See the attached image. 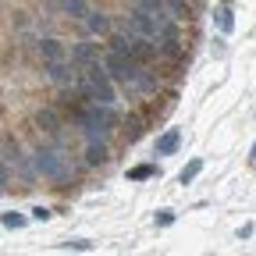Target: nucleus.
<instances>
[{
  "label": "nucleus",
  "mask_w": 256,
  "mask_h": 256,
  "mask_svg": "<svg viewBox=\"0 0 256 256\" xmlns=\"http://www.w3.org/2000/svg\"><path fill=\"white\" fill-rule=\"evenodd\" d=\"M136 4H139V8H146V11H153V14H156V11H168V8H171V0H136Z\"/></svg>",
  "instance_id": "16"
},
{
  "label": "nucleus",
  "mask_w": 256,
  "mask_h": 256,
  "mask_svg": "<svg viewBox=\"0 0 256 256\" xmlns=\"http://www.w3.org/2000/svg\"><path fill=\"white\" fill-rule=\"evenodd\" d=\"M249 160H256V142H252V156H249Z\"/></svg>",
  "instance_id": "21"
},
{
  "label": "nucleus",
  "mask_w": 256,
  "mask_h": 256,
  "mask_svg": "<svg viewBox=\"0 0 256 256\" xmlns=\"http://www.w3.org/2000/svg\"><path fill=\"white\" fill-rule=\"evenodd\" d=\"M32 164H36V174L50 178V182H68L72 178V160L64 156L60 142H43L32 150Z\"/></svg>",
  "instance_id": "1"
},
{
  "label": "nucleus",
  "mask_w": 256,
  "mask_h": 256,
  "mask_svg": "<svg viewBox=\"0 0 256 256\" xmlns=\"http://www.w3.org/2000/svg\"><path fill=\"white\" fill-rule=\"evenodd\" d=\"M57 11H60L64 18H72V22H86L89 0H57Z\"/></svg>",
  "instance_id": "9"
},
{
  "label": "nucleus",
  "mask_w": 256,
  "mask_h": 256,
  "mask_svg": "<svg viewBox=\"0 0 256 256\" xmlns=\"http://www.w3.org/2000/svg\"><path fill=\"white\" fill-rule=\"evenodd\" d=\"M0 220H4V228H14V232H22L25 224H28V217L25 214H14V210L11 214H0Z\"/></svg>",
  "instance_id": "15"
},
{
  "label": "nucleus",
  "mask_w": 256,
  "mask_h": 256,
  "mask_svg": "<svg viewBox=\"0 0 256 256\" xmlns=\"http://www.w3.org/2000/svg\"><path fill=\"white\" fill-rule=\"evenodd\" d=\"M60 249H75V252H89V249H92V242H86V238H75V242H64Z\"/></svg>",
  "instance_id": "19"
},
{
  "label": "nucleus",
  "mask_w": 256,
  "mask_h": 256,
  "mask_svg": "<svg viewBox=\"0 0 256 256\" xmlns=\"http://www.w3.org/2000/svg\"><path fill=\"white\" fill-rule=\"evenodd\" d=\"M82 25H86V36H89V40H92V36H107V32H110V14L89 8V14H86Z\"/></svg>",
  "instance_id": "7"
},
{
  "label": "nucleus",
  "mask_w": 256,
  "mask_h": 256,
  "mask_svg": "<svg viewBox=\"0 0 256 256\" xmlns=\"http://www.w3.org/2000/svg\"><path fill=\"white\" fill-rule=\"evenodd\" d=\"M214 25H217V32H220V36H228V32L235 28V11H232V8H220V11H214Z\"/></svg>",
  "instance_id": "11"
},
{
  "label": "nucleus",
  "mask_w": 256,
  "mask_h": 256,
  "mask_svg": "<svg viewBox=\"0 0 256 256\" xmlns=\"http://www.w3.org/2000/svg\"><path fill=\"white\" fill-rule=\"evenodd\" d=\"M75 64L64 57V60H43V75H46V82L50 86H57V89H68V86H75Z\"/></svg>",
  "instance_id": "2"
},
{
  "label": "nucleus",
  "mask_w": 256,
  "mask_h": 256,
  "mask_svg": "<svg viewBox=\"0 0 256 256\" xmlns=\"http://www.w3.org/2000/svg\"><path fill=\"white\" fill-rule=\"evenodd\" d=\"M178 150H182V128H168V132L156 136V142H153L156 156H174Z\"/></svg>",
  "instance_id": "5"
},
{
  "label": "nucleus",
  "mask_w": 256,
  "mask_h": 256,
  "mask_svg": "<svg viewBox=\"0 0 256 256\" xmlns=\"http://www.w3.org/2000/svg\"><path fill=\"white\" fill-rule=\"evenodd\" d=\"M156 228H171V224H174V210H156Z\"/></svg>",
  "instance_id": "17"
},
{
  "label": "nucleus",
  "mask_w": 256,
  "mask_h": 256,
  "mask_svg": "<svg viewBox=\"0 0 256 256\" xmlns=\"http://www.w3.org/2000/svg\"><path fill=\"white\" fill-rule=\"evenodd\" d=\"M0 156H4V160H8V164L14 168V164H18V160H22L25 153H22V146H18L14 139H4V142H0Z\"/></svg>",
  "instance_id": "12"
},
{
  "label": "nucleus",
  "mask_w": 256,
  "mask_h": 256,
  "mask_svg": "<svg viewBox=\"0 0 256 256\" xmlns=\"http://www.w3.org/2000/svg\"><path fill=\"white\" fill-rule=\"evenodd\" d=\"M36 124L43 128L50 139H54V136H60V128H64V124H60V114H57V110H50V107L36 110Z\"/></svg>",
  "instance_id": "10"
},
{
  "label": "nucleus",
  "mask_w": 256,
  "mask_h": 256,
  "mask_svg": "<svg viewBox=\"0 0 256 256\" xmlns=\"http://www.w3.org/2000/svg\"><path fill=\"white\" fill-rule=\"evenodd\" d=\"M36 50H40L43 60H64V57H68V50H64V43H60L57 36H43V40L36 43Z\"/></svg>",
  "instance_id": "8"
},
{
  "label": "nucleus",
  "mask_w": 256,
  "mask_h": 256,
  "mask_svg": "<svg viewBox=\"0 0 256 256\" xmlns=\"http://www.w3.org/2000/svg\"><path fill=\"white\" fill-rule=\"evenodd\" d=\"M200 171H203V160L196 156V160H188V164L182 168V174H178V182H182V185H188V182H196V178H200Z\"/></svg>",
  "instance_id": "13"
},
{
  "label": "nucleus",
  "mask_w": 256,
  "mask_h": 256,
  "mask_svg": "<svg viewBox=\"0 0 256 256\" xmlns=\"http://www.w3.org/2000/svg\"><path fill=\"white\" fill-rule=\"evenodd\" d=\"M128 28L139 32V36H146V40H156V36H160L156 14H153V11H146V8H139V4L128 11Z\"/></svg>",
  "instance_id": "3"
},
{
  "label": "nucleus",
  "mask_w": 256,
  "mask_h": 256,
  "mask_svg": "<svg viewBox=\"0 0 256 256\" xmlns=\"http://www.w3.org/2000/svg\"><path fill=\"white\" fill-rule=\"evenodd\" d=\"M8 182H11V164H8L4 156H0V192L8 188Z\"/></svg>",
  "instance_id": "18"
},
{
  "label": "nucleus",
  "mask_w": 256,
  "mask_h": 256,
  "mask_svg": "<svg viewBox=\"0 0 256 256\" xmlns=\"http://www.w3.org/2000/svg\"><path fill=\"white\" fill-rule=\"evenodd\" d=\"M82 156H86V168H104L107 160H110V146H107V139H89Z\"/></svg>",
  "instance_id": "4"
},
{
  "label": "nucleus",
  "mask_w": 256,
  "mask_h": 256,
  "mask_svg": "<svg viewBox=\"0 0 256 256\" xmlns=\"http://www.w3.org/2000/svg\"><path fill=\"white\" fill-rule=\"evenodd\" d=\"M50 217H54V214H50L46 206H32V214H28V220H40V224H43V220H50Z\"/></svg>",
  "instance_id": "20"
},
{
  "label": "nucleus",
  "mask_w": 256,
  "mask_h": 256,
  "mask_svg": "<svg viewBox=\"0 0 256 256\" xmlns=\"http://www.w3.org/2000/svg\"><path fill=\"white\" fill-rule=\"evenodd\" d=\"M96 60H100V50H96V43L82 40V43L72 46V64H75V68H89V64H96Z\"/></svg>",
  "instance_id": "6"
},
{
  "label": "nucleus",
  "mask_w": 256,
  "mask_h": 256,
  "mask_svg": "<svg viewBox=\"0 0 256 256\" xmlns=\"http://www.w3.org/2000/svg\"><path fill=\"white\" fill-rule=\"evenodd\" d=\"M153 174H160L153 164H139V168L128 171V182H146V178H153Z\"/></svg>",
  "instance_id": "14"
}]
</instances>
